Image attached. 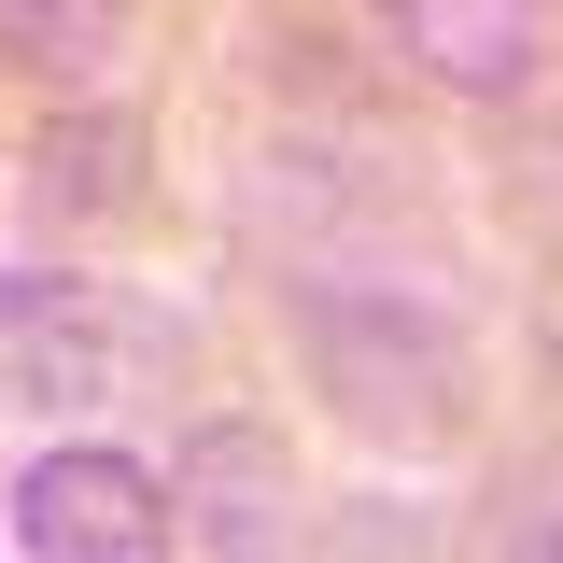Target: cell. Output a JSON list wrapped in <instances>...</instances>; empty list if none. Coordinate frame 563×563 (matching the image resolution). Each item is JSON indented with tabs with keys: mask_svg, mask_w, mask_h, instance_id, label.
Returning <instances> with one entry per match:
<instances>
[{
	"mask_svg": "<svg viewBox=\"0 0 563 563\" xmlns=\"http://www.w3.org/2000/svg\"><path fill=\"white\" fill-rule=\"evenodd\" d=\"M169 352V324L99 268H0V409H128V380Z\"/></svg>",
	"mask_w": 563,
	"mask_h": 563,
	"instance_id": "1",
	"label": "cell"
},
{
	"mask_svg": "<svg viewBox=\"0 0 563 563\" xmlns=\"http://www.w3.org/2000/svg\"><path fill=\"white\" fill-rule=\"evenodd\" d=\"M14 550L29 563H155L169 550V479L99 451V437H70V451H43L14 479Z\"/></svg>",
	"mask_w": 563,
	"mask_h": 563,
	"instance_id": "2",
	"label": "cell"
},
{
	"mask_svg": "<svg viewBox=\"0 0 563 563\" xmlns=\"http://www.w3.org/2000/svg\"><path fill=\"white\" fill-rule=\"evenodd\" d=\"M366 29L409 70L465 85V99H521V85L550 70V43H563L550 0H366Z\"/></svg>",
	"mask_w": 563,
	"mask_h": 563,
	"instance_id": "3",
	"label": "cell"
},
{
	"mask_svg": "<svg viewBox=\"0 0 563 563\" xmlns=\"http://www.w3.org/2000/svg\"><path fill=\"white\" fill-rule=\"evenodd\" d=\"M296 536V465L268 422H198L169 465V550H282Z\"/></svg>",
	"mask_w": 563,
	"mask_h": 563,
	"instance_id": "4",
	"label": "cell"
},
{
	"mask_svg": "<svg viewBox=\"0 0 563 563\" xmlns=\"http://www.w3.org/2000/svg\"><path fill=\"white\" fill-rule=\"evenodd\" d=\"M0 43L57 85H99V70L141 43V0H0Z\"/></svg>",
	"mask_w": 563,
	"mask_h": 563,
	"instance_id": "5",
	"label": "cell"
},
{
	"mask_svg": "<svg viewBox=\"0 0 563 563\" xmlns=\"http://www.w3.org/2000/svg\"><path fill=\"white\" fill-rule=\"evenodd\" d=\"M550 380H563V296H550Z\"/></svg>",
	"mask_w": 563,
	"mask_h": 563,
	"instance_id": "6",
	"label": "cell"
}]
</instances>
